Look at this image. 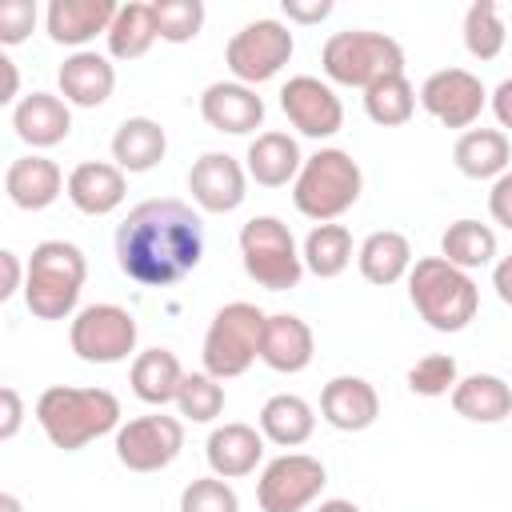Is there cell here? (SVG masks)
<instances>
[{"label": "cell", "instance_id": "4", "mask_svg": "<svg viewBox=\"0 0 512 512\" xmlns=\"http://www.w3.org/2000/svg\"><path fill=\"white\" fill-rule=\"evenodd\" d=\"M88 276V260L68 240H40L28 256L24 304L36 320H64L76 312L80 288Z\"/></svg>", "mask_w": 512, "mask_h": 512}, {"label": "cell", "instance_id": "38", "mask_svg": "<svg viewBox=\"0 0 512 512\" xmlns=\"http://www.w3.org/2000/svg\"><path fill=\"white\" fill-rule=\"evenodd\" d=\"M156 32L168 44H188L204 28V4L200 0H152Z\"/></svg>", "mask_w": 512, "mask_h": 512}, {"label": "cell", "instance_id": "34", "mask_svg": "<svg viewBox=\"0 0 512 512\" xmlns=\"http://www.w3.org/2000/svg\"><path fill=\"white\" fill-rule=\"evenodd\" d=\"M300 256H304V268L312 276L332 280L352 264V232L344 224H316L304 236V252Z\"/></svg>", "mask_w": 512, "mask_h": 512}, {"label": "cell", "instance_id": "42", "mask_svg": "<svg viewBox=\"0 0 512 512\" xmlns=\"http://www.w3.org/2000/svg\"><path fill=\"white\" fill-rule=\"evenodd\" d=\"M488 212L500 228L512 232V172H504L500 180H492V192H488Z\"/></svg>", "mask_w": 512, "mask_h": 512}, {"label": "cell", "instance_id": "21", "mask_svg": "<svg viewBox=\"0 0 512 512\" xmlns=\"http://www.w3.org/2000/svg\"><path fill=\"white\" fill-rule=\"evenodd\" d=\"M64 188H68V180L56 168V160H48V156H20L4 172V192L24 212H40V208L56 204V196Z\"/></svg>", "mask_w": 512, "mask_h": 512}, {"label": "cell", "instance_id": "35", "mask_svg": "<svg viewBox=\"0 0 512 512\" xmlns=\"http://www.w3.org/2000/svg\"><path fill=\"white\" fill-rule=\"evenodd\" d=\"M364 112H368V120L380 124V128H400V124H408L412 112H416V88H412V80H408L404 72L376 80V84L364 92Z\"/></svg>", "mask_w": 512, "mask_h": 512}, {"label": "cell", "instance_id": "27", "mask_svg": "<svg viewBox=\"0 0 512 512\" xmlns=\"http://www.w3.org/2000/svg\"><path fill=\"white\" fill-rule=\"evenodd\" d=\"M452 408H456V416H464L472 424H500L512 416V388L492 372H472V376L456 380Z\"/></svg>", "mask_w": 512, "mask_h": 512}, {"label": "cell", "instance_id": "30", "mask_svg": "<svg viewBox=\"0 0 512 512\" xmlns=\"http://www.w3.org/2000/svg\"><path fill=\"white\" fill-rule=\"evenodd\" d=\"M356 264H360V276H364L368 284L388 288V284H396L400 276L412 272V244H408L404 232L380 228V232H372V236L360 244Z\"/></svg>", "mask_w": 512, "mask_h": 512}, {"label": "cell", "instance_id": "31", "mask_svg": "<svg viewBox=\"0 0 512 512\" xmlns=\"http://www.w3.org/2000/svg\"><path fill=\"white\" fill-rule=\"evenodd\" d=\"M312 428H316V416L304 396L280 392V396L264 400V408H260V432H264V440H272L280 448H300L312 436Z\"/></svg>", "mask_w": 512, "mask_h": 512}, {"label": "cell", "instance_id": "8", "mask_svg": "<svg viewBox=\"0 0 512 512\" xmlns=\"http://www.w3.org/2000/svg\"><path fill=\"white\" fill-rule=\"evenodd\" d=\"M240 260L248 280H256L268 292H288L304 276V256L296 252L288 224L276 216H252L240 228Z\"/></svg>", "mask_w": 512, "mask_h": 512}, {"label": "cell", "instance_id": "16", "mask_svg": "<svg viewBox=\"0 0 512 512\" xmlns=\"http://www.w3.org/2000/svg\"><path fill=\"white\" fill-rule=\"evenodd\" d=\"M200 116L216 132L248 136L264 120V100L256 96V88H248L240 80H216L200 92Z\"/></svg>", "mask_w": 512, "mask_h": 512}, {"label": "cell", "instance_id": "49", "mask_svg": "<svg viewBox=\"0 0 512 512\" xmlns=\"http://www.w3.org/2000/svg\"><path fill=\"white\" fill-rule=\"evenodd\" d=\"M316 512H360V508H356L352 500H324Z\"/></svg>", "mask_w": 512, "mask_h": 512}, {"label": "cell", "instance_id": "19", "mask_svg": "<svg viewBox=\"0 0 512 512\" xmlns=\"http://www.w3.org/2000/svg\"><path fill=\"white\" fill-rule=\"evenodd\" d=\"M116 12H120V4H112V0H52L48 12H44V28L56 44L80 48L96 32L108 36Z\"/></svg>", "mask_w": 512, "mask_h": 512}, {"label": "cell", "instance_id": "25", "mask_svg": "<svg viewBox=\"0 0 512 512\" xmlns=\"http://www.w3.org/2000/svg\"><path fill=\"white\" fill-rule=\"evenodd\" d=\"M248 176L260 184V188H284V184H296L300 168H304V156H300V144L288 136V132H260L252 144H248Z\"/></svg>", "mask_w": 512, "mask_h": 512}, {"label": "cell", "instance_id": "15", "mask_svg": "<svg viewBox=\"0 0 512 512\" xmlns=\"http://www.w3.org/2000/svg\"><path fill=\"white\" fill-rule=\"evenodd\" d=\"M188 192L204 212H236L248 196V168L228 152H204L188 172Z\"/></svg>", "mask_w": 512, "mask_h": 512}, {"label": "cell", "instance_id": "41", "mask_svg": "<svg viewBox=\"0 0 512 512\" xmlns=\"http://www.w3.org/2000/svg\"><path fill=\"white\" fill-rule=\"evenodd\" d=\"M36 28V4L32 0H4L0 4V44H20Z\"/></svg>", "mask_w": 512, "mask_h": 512}, {"label": "cell", "instance_id": "47", "mask_svg": "<svg viewBox=\"0 0 512 512\" xmlns=\"http://www.w3.org/2000/svg\"><path fill=\"white\" fill-rule=\"evenodd\" d=\"M492 288H496V296L512 308V256L496 260V268H492Z\"/></svg>", "mask_w": 512, "mask_h": 512}, {"label": "cell", "instance_id": "6", "mask_svg": "<svg viewBox=\"0 0 512 512\" xmlns=\"http://www.w3.org/2000/svg\"><path fill=\"white\" fill-rule=\"evenodd\" d=\"M320 64H324V76L332 84H344V88H372L376 80L384 76H400L404 72V48L384 36V32H372V28H344V32H332L320 48Z\"/></svg>", "mask_w": 512, "mask_h": 512}, {"label": "cell", "instance_id": "46", "mask_svg": "<svg viewBox=\"0 0 512 512\" xmlns=\"http://www.w3.org/2000/svg\"><path fill=\"white\" fill-rule=\"evenodd\" d=\"M492 112L500 120V128H512V80H500L492 92Z\"/></svg>", "mask_w": 512, "mask_h": 512}, {"label": "cell", "instance_id": "26", "mask_svg": "<svg viewBox=\"0 0 512 512\" xmlns=\"http://www.w3.org/2000/svg\"><path fill=\"white\" fill-rule=\"evenodd\" d=\"M184 368L176 360V352L168 348H148L132 360V372H128V384L136 392V400L152 404V408H164V404H176L180 396V384H184Z\"/></svg>", "mask_w": 512, "mask_h": 512}, {"label": "cell", "instance_id": "2", "mask_svg": "<svg viewBox=\"0 0 512 512\" xmlns=\"http://www.w3.org/2000/svg\"><path fill=\"white\" fill-rule=\"evenodd\" d=\"M36 424L44 436L64 448L80 452L84 444L108 436L120 428V400L108 388H72V384H52L36 400Z\"/></svg>", "mask_w": 512, "mask_h": 512}, {"label": "cell", "instance_id": "44", "mask_svg": "<svg viewBox=\"0 0 512 512\" xmlns=\"http://www.w3.org/2000/svg\"><path fill=\"white\" fill-rule=\"evenodd\" d=\"M284 16L296 24H320L332 16V0H284Z\"/></svg>", "mask_w": 512, "mask_h": 512}, {"label": "cell", "instance_id": "20", "mask_svg": "<svg viewBox=\"0 0 512 512\" xmlns=\"http://www.w3.org/2000/svg\"><path fill=\"white\" fill-rule=\"evenodd\" d=\"M68 200L84 212V216H108L124 204V192H128V180H124V168L108 164V160H84L68 172Z\"/></svg>", "mask_w": 512, "mask_h": 512}, {"label": "cell", "instance_id": "17", "mask_svg": "<svg viewBox=\"0 0 512 512\" xmlns=\"http://www.w3.org/2000/svg\"><path fill=\"white\" fill-rule=\"evenodd\" d=\"M316 356V336L312 328L292 316V312H276L264 320V336H260V360L272 368V372H284V376H296L312 364Z\"/></svg>", "mask_w": 512, "mask_h": 512}, {"label": "cell", "instance_id": "7", "mask_svg": "<svg viewBox=\"0 0 512 512\" xmlns=\"http://www.w3.org/2000/svg\"><path fill=\"white\" fill-rule=\"evenodd\" d=\"M264 312L248 300H232L224 308H216L208 332H204V372L216 380H232L244 376L252 368V360H260V336H264Z\"/></svg>", "mask_w": 512, "mask_h": 512}, {"label": "cell", "instance_id": "12", "mask_svg": "<svg viewBox=\"0 0 512 512\" xmlns=\"http://www.w3.org/2000/svg\"><path fill=\"white\" fill-rule=\"evenodd\" d=\"M184 448V424L176 416L152 412L116 428V460L128 472H160Z\"/></svg>", "mask_w": 512, "mask_h": 512}, {"label": "cell", "instance_id": "45", "mask_svg": "<svg viewBox=\"0 0 512 512\" xmlns=\"http://www.w3.org/2000/svg\"><path fill=\"white\" fill-rule=\"evenodd\" d=\"M0 264H4V284H0V300H8L16 288H24L20 284V276H28V268H20V256L12 252V248H4L0 252Z\"/></svg>", "mask_w": 512, "mask_h": 512}, {"label": "cell", "instance_id": "36", "mask_svg": "<svg viewBox=\"0 0 512 512\" xmlns=\"http://www.w3.org/2000/svg\"><path fill=\"white\" fill-rule=\"evenodd\" d=\"M504 20H500V8L492 0H476L468 12H464V48L468 56L476 60H496L504 52Z\"/></svg>", "mask_w": 512, "mask_h": 512}, {"label": "cell", "instance_id": "43", "mask_svg": "<svg viewBox=\"0 0 512 512\" xmlns=\"http://www.w3.org/2000/svg\"><path fill=\"white\" fill-rule=\"evenodd\" d=\"M0 404H4V420H0V440H12L20 432V420H24V400L12 384L0 388Z\"/></svg>", "mask_w": 512, "mask_h": 512}, {"label": "cell", "instance_id": "32", "mask_svg": "<svg viewBox=\"0 0 512 512\" xmlns=\"http://www.w3.org/2000/svg\"><path fill=\"white\" fill-rule=\"evenodd\" d=\"M156 40H160V32H156V12H152V4H140V0L120 4L116 20H112V28H108V52H112L116 60H140Z\"/></svg>", "mask_w": 512, "mask_h": 512}, {"label": "cell", "instance_id": "50", "mask_svg": "<svg viewBox=\"0 0 512 512\" xmlns=\"http://www.w3.org/2000/svg\"><path fill=\"white\" fill-rule=\"evenodd\" d=\"M0 512H24V508H20V500H16L12 492H4V496H0Z\"/></svg>", "mask_w": 512, "mask_h": 512}, {"label": "cell", "instance_id": "10", "mask_svg": "<svg viewBox=\"0 0 512 512\" xmlns=\"http://www.w3.org/2000/svg\"><path fill=\"white\" fill-rule=\"evenodd\" d=\"M68 344L84 364H120L136 352V320L120 304H88L72 316Z\"/></svg>", "mask_w": 512, "mask_h": 512}, {"label": "cell", "instance_id": "40", "mask_svg": "<svg viewBox=\"0 0 512 512\" xmlns=\"http://www.w3.org/2000/svg\"><path fill=\"white\" fill-rule=\"evenodd\" d=\"M180 512H240V496L220 476H200L180 492Z\"/></svg>", "mask_w": 512, "mask_h": 512}, {"label": "cell", "instance_id": "9", "mask_svg": "<svg viewBox=\"0 0 512 512\" xmlns=\"http://www.w3.org/2000/svg\"><path fill=\"white\" fill-rule=\"evenodd\" d=\"M292 48H296V44H292L288 24L264 16V20L244 24V28L228 40L224 64H228V72H232L240 84L256 88V84L272 80V76L292 60Z\"/></svg>", "mask_w": 512, "mask_h": 512}, {"label": "cell", "instance_id": "39", "mask_svg": "<svg viewBox=\"0 0 512 512\" xmlns=\"http://www.w3.org/2000/svg\"><path fill=\"white\" fill-rule=\"evenodd\" d=\"M456 380V356L448 352H428L408 368V388L416 396H444L456 388Z\"/></svg>", "mask_w": 512, "mask_h": 512}, {"label": "cell", "instance_id": "18", "mask_svg": "<svg viewBox=\"0 0 512 512\" xmlns=\"http://www.w3.org/2000/svg\"><path fill=\"white\" fill-rule=\"evenodd\" d=\"M320 412L340 432H364L380 416V396L364 376H332L320 392Z\"/></svg>", "mask_w": 512, "mask_h": 512}, {"label": "cell", "instance_id": "29", "mask_svg": "<svg viewBox=\"0 0 512 512\" xmlns=\"http://www.w3.org/2000/svg\"><path fill=\"white\" fill-rule=\"evenodd\" d=\"M168 136L152 116H128L112 136V160L124 172H148L164 160Z\"/></svg>", "mask_w": 512, "mask_h": 512}, {"label": "cell", "instance_id": "13", "mask_svg": "<svg viewBox=\"0 0 512 512\" xmlns=\"http://www.w3.org/2000/svg\"><path fill=\"white\" fill-rule=\"evenodd\" d=\"M420 104L444 128H472L488 104V92L468 68H440L420 84Z\"/></svg>", "mask_w": 512, "mask_h": 512}, {"label": "cell", "instance_id": "11", "mask_svg": "<svg viewBox=\"0 0 512 512\" xmlns=\"http://www.w3.org/2000/svg\"><path fill=\"white\" fill-rule=\"evenodd\" d=\"M324 484H328V472L316 456L284 452V456L264 464L260 484H256V500L264 512H304L320 496Z\"/></svg>", "mask_w": 512, "mask_h": 512}, {"label": "cell", "instance_id": "5", "mask_svg": "<svg viewBox=\"0 0 512 512\" xmlns=\"http://www.w3.org/2000/svg\"><path fill=\"white\" fill-rule=\"evenodd\" d=\"M364 192V172L344 148H320L316 156L304 160L296 184H292V204L300 216L316 224H332L344 216Z\"/></svg>", "mask_w": 512, "mask_h": 512}, {"label": "cell", "instance_id": "14", "mask_svg": "<svg viewBox=\"0 0 512 512\" xmlns=\"http://www.w3.org/2000/svg\"><path fill=\"white\" fill-rule=\"evenodd\" d=\"M280 108H284L288 124L300 136H312V140H328V136H336L344 128L340 96L316 76H292L280 88Z\"/></svg>", "mask_w": 512, "mask_h": 512}, {"label": "cell", "instance_id": "3", "mask_svg": "<svg viewBox=\"0 0 512 512\" xmlns=\"http://www.w3.org/2000/svg\"><path fill=\"white\" fill-rule=\"evenodd\" d=\"M408 300L420 312V320L436 332H464L476 320L480 292L476 280L448 264L444 256H424L408 272Z\"/></svg>", "mask_w": 512, "mask_h": 512}, {"label": "cell", "instance_id": "24", "mask_svg": "<svg viewBox=\"0 0 512 512\" xmlns=\"http://www.w3.org/2000/svg\"><path fill=\"white\" fill-rule=\"evenodd\" d=\"M12 128L24 144L32 148H52L60 140H68L72 132V112L68 100L52 96V92H32L12 108Z\"/></svg>", "mask_w": 512, "mask_h": 512}, {"label": "cell", "instance_id": "37", "mask_svg": "<svg viewBox=\"0 0 512 512\" xmlns=\"http://www.w3.org/2000/svg\"><path fill=\"white\" fill-rule=\"evenodd\" d=\"M176 408L180 416H188L192 424H208L224 412V388L216 376L208 372H188L184 384H180V396H176Z\"/></svg>", "mask_w": 512, "mask_h": 512}, {"label": "cell", "instance_id": "23", "mask_svg": "<svg viewBox=\"0 0 512 512\" xmlns=\"http://www.w3.org/2000/svg\"><path fill=\"white\" fill-rule=\"evenodd\" d=\"M56 80H60V96L68 104H76V108H100L112 96V88H116V68L108 64V56L80 48V52H72L60 64Z\"/></svg>", "mask_w": 512, "mask_h": 512}, {"label": "cell", "instance_id": "48", "mask_svg": "<svg viewBox=\"0 0 512 512\" xmlns=\"http://www.w3.org/2000/svg\"><path fill=\"white\" fill-rule=\"evenodd\" d=\"M0 72H4V92H0V100L8 104V100H16V88H20V76H16V64H12L8 56H0Z\"/></svg>", "mask_w": 512, "mask_h": 512}, {"label": "cell", "instance_id": "33", "mask_svg": "<svg viewBox=\"0 0 512 512\" xmlns=\"http://www.w3.org/2000/svg\"><path fill=\"white\" fill-rule=\"evenodd\" d=\"M440 256L448 264L464 268V272L484 268V264L496 260V232L488 224H480V220H456L440 236Z\"/></svg>", "mask_w": 512, "mask_h": 512}, {"label": "cell", "instance_id": "22", "mask_svg": "<svg viewBox=\"0 0 512 512\" xmlns=\"http://www.w3.org/2000/svg\"><path fill=\"white\" fill-rule=\"evenodd\" d=\"M204 456H208L212 476L240 480V476L256 472V464L264 456V432H256L252 424H220V428H212Z\"/></svg>", "mask_w": 512, "mask_h": 512}, {"label": "cell", "instance_id": "28", "mask_svg": "<svg viewBox=\"0 0 512 512\" xmlns=\"http://www.w3.org/2000/svg\"><path fill=\"white\" fill-rule=\"evenodd\" d=\"M452 160L468 180H500L508 172L512 144L500 128H468V132H460Z\"/></svg>", "mask_w": 512, "mask_h": 512}, {"label": "cell", "instance_id": "1", "mask_svg": "<svg viewBox=\"0 0 512 512\" xmlns=\"http://www.w3.org/2000/svg\"><path fill=\"white\" fill-rule=\"evenodd\" d=\"M204 256V220L184 200H144L116 228V264L144 288L184 280Z\"/></svg>", "mask_w": 512, "mask_h": 512}]
</instances>
